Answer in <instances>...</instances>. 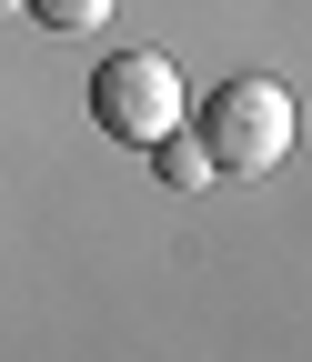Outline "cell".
<instances>
[{
  "label": "cell",
  "mask_w": 312,
  "mask_h": 362,
  "mask_svg": "<svg viewBox=\"0 0 312 362\" xmlns=\"http://www.w3.org/2000/svg\"><path fill=\"white\" fill-rule=\"evenodd\" d=\"M192 141H202L212 181H262V171H282V161H292V90L262 81V71L221 81L212 101L192 111Z\"/></svg>",
  "instance_id": "1"
},
{
  "label": "cell",
  "mask_w": 312,
  "mask_h": 362,
  "mask_svg": "<svg viewBox=\"0 0 312 362\" xmlns=\"http://www.w3.org/2000/svg\"><path fill=\"white\" fill-rule=\"evenodd\" d=\"M182 111H192V90H182V61L171 51H111L101 71H91V121L111 131V141H161V131H182Z\"/></svg>",
  "instance_id": "2"
},
{
  "label": "cell",
  "mask_w": 312,
  "mask_h": 362,
  "mask_svg": "<svg viewBox=\"0 0 312 362\" xmlns=\"http://www.w3.org/2000/svg\"><path fill=\"white\" fill-rule=\"evenodd\" d=\"M151 161H161V181H171V192H202V181H212V161H202V141H192V131H161V141H151Z\"/></svg>",
  "instance_id": "3"
},
{
  "label": "cell",
  "mask_w": 312,
  "mask_h": 362,
  "mask_svg": "<svg viewBox=\"0 0 312 362\" xmlns=\"http://www.w3.org/2000/svg\"><path fill=\"white\" fill-rule=\"evenodd\" d=\"M21 11H30L40 30H61V40H81V30H101V21H111V0H21Z\"/></svg>",
  "instance_id": "4"
},
{
  "label": "cell",
  "mask_w": 312,
  "mask_h": 362,
  "mask_svg": "<svg viewBox=\"0 0 312 362\" xmlns=\"http://www.w3.org/2000/svg\"><path fill=\"white\" fill-rule=\"evenodd\" d=\"M0 11H11V0H0Z\"/></svg>",
  "instance_id": "5"
}]
</instances>
